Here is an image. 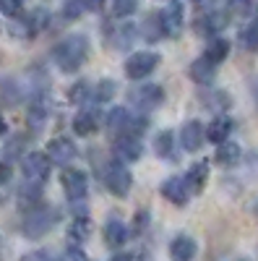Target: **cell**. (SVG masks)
Returning a JSON list of instances; mask_svg holds the SVG:
<instances>
[{
  "label": "cell",
  "instance_id": "cell-1",
  "mask_svg": "<svg viewBox=\"0 0 258 261\" xmlns=\"http://www.w3.org/2000/svg\"><path fill=\"white\" fill-rule=\"evenodd\" d=\"M89 58V39L83 34H68L52 47V60L63 73H76Z\"/></svg>",
  "mask_w": 258,
  "mask_h": 261
},
{
  "label": "cell",
  "instance_id": "cell-2",
  "mask_svg": "<svg viewBox=\"0 0 258 261\" xmlns=\"http://www.w3.org/2000/svg\"><path fill=\"white\" fill-rule=\"evenodd\" d=\"M55 222H58V214H55L50 206L37 204V206L26 209L24 222H21V235L29 238V241H37V238L47 235V232L55 227Z\"/></svg>",
  "mask_w": 258,
  "mask_h": 261
},
{
  "label": "cell",
  "instance_id": "cell-3",
  "mask_svg": "<svg viewBox=\"0 0 258 261\" xmlns=\"http://www.w3.org/2000/svg\"><path fill=\"white\" fill-rule=\"evenodd\" d=\"M102 180L107 186V191H110L112 196H118V199H125L128 193H131L133 188V175L131 170H128V165L123 160H110L104 167H102Z\"/></svg>",
  "mask_w": 258,
  "mask_h": 261
},
{
  "label": "cell",
  "instance_id": "cell-4",
  "mask_svg": "<svg viewBox=\"0 0 258 261\" xmlns=\"http://www.w3.org/2000/svg\"><path fill=\"white\" fill-rule=\"evenodd\" d=\"M159 55L154 50H141V53H133L131 58L125 60V76L133 79V81H141L146 76H152L159 65Z\"/></svg>",
  "mask_w": 258,
  "mask_h": 261
},
{
  "label": "cell",
  "instance_id": "cell-5",
  "mask_svg": "<svg viewBox=\"0 0 258 261\" xmlns=\"http://www.w3.org/2000/svg\"><path fill=\"white\" fill-rule=\"evenodd\" d=\"M60 186L66 191V199L71 204H78L86 199V193H89V178H86L83 170H76V167H66L60 175Z\"/></svg>",
  "mask_w": 258,
  "mask_h": 261
},
{
  "label": "cell",
  "instance_id": "cell-6",
  "mask_svg": "<svg viewBox=\"0 0 258 261\" xmlns=\"http://www.w3.org/2000/svg\"><path fill=\"white\" fill-rule=\"evenodd\" d=\"M159 16V27H162V34L164 37H180L183 34V27H185V11H183V3L180 0H169V3L157 13Z\"/></svg>",
  "mask_w": 258,
  "mask_h": 261
},
{
  "label": "cell",
  "instance_id": "cell-7",
  "mask_svg": "<svg viewBox=\"0 0 258 261\" xmlns=\"http://www.w3.org/2000/svg\"><path fill=\"white\" fill-rule=\"evenodd\" d=\"M128 99H131V105L138 107L141 113L157 110V107L164 102V89L159 84H141V86H136V89H131Z\"/></svg>",
  "mask_w": 258,
  "mask_h": 261
},
{
  "label": "cell",
  "instance_id": "cell-8",
  "mask_svg": "<svg viewBox=\"0 0 258 261\" xmlns=\"http://www.w3.org/2000/svg\"><path fill=\"white\" fill-rule=\"evenodd\" d=\"M21 167H24V180H26V183H37V186H42V183L50 178L52 162H50L47 154H42V151H32V154L24 157Z\"/></svg>",
  "mask_w": 258,
  "mask_h": 261
},
{
  "label": "cell",
  "instance_id": "cell-9",
  "mask_svg": "<svg viewBox=\"0 0 258 261\" xmlns=\"http://www.w3.org/2000/svg\"><path fill=\"white\" fill-rule=\"evenodd\" d=\"M76 154H78L76 144H73L71 139H66V136H55V139H50V144H47V157H50V162H55V165H60V167H68V165L76 160Z\"/></svg>",
  "mask_w": 258,
  "mask_h": 261
},
{
  "label": "cell",
  "instance_id": "cell-10",
  "mask_svg": "<svg viewBox=\"0 0 258 261\" xmlns=\"http://www.w3.org/2000/svg\"><path fill=\"white\" fill-rule=\"evenodd\" d=\"M112 151L115 157L123 160L125 165L136 162L141 154H144V144H141V136H133V134H120L112 144Z\"/></svg>",
  "mask_w": 258,
  "mask_h": 261
},
{
  "label": "cell",
  "instance_id": "cell-11",
  "mask_svg": "<svg viewBox=\"0 0 258 261\" xmlns=\"http://www.w3.org/2000/svg\"><path fill=\"white\" fill-rule=\"evenodd\" d=\"M162 196L169 201V204H175V206H185L188 199H190V191L185 186V178H178V175H172L162 183Z\"/></svg>",
  "mask_w": 258,
  "mask_h": 261
},
{
  "label": "cell",
  "instance_id": "cell-12",
  "mask_svg": "<svg viewBox=\"0 0 258 261\" xmlns=\"http://www.w3.org/2000/svg\"><path fill=\"white\" fill-rule=\"evenodd\" d=\"M204 139H206V128L201 125V120H188L180 128V144L185 151H198Z\"/></svg>",
  "mask_w": 258,
  "mask_h": 261
},
{
  "label": "cell",
  "instance_id": "cell-13",
  "mask_svg": "<svg viewBox=\"0 0 258 261\" xmlns=\"http://www.w3.org/2000/svg\"><path fill=\"white\" fill-rule=\"evenodd\" d=\"M196 253H198V243L193 241L190 235L172 238V243H169V258L172 261H193Z\"/></svg>",
  "mask_w": 258,
  "mask_h": 261
},
{
  "label": "cell",
  "instance_id": "cell-14",
  "mask_svg": "<svg viewBox=\"0 0 258 261\" xmlns=\"http://www.w3.org/2000/svg\"><path fill=\"white\" fill-rule=\"evenodd\" d=\"M188 73H190V79L196 81L198 86H206V84L214 81V76H217V63H211L209 58L201 55L198 60H193V63H190Z\"/></svg>",
  "mask_w": 258,
  "mask_h": 261
},
{
  "label": "cell",
  "instance_id": "cell-15",
  "mask_svg": "<svg viewBox=\"0 0 258 261\" xmlns=\"http://www.w3.org/2000/svg\"><path fill=\"white\" fill-rule=\"evenodd\" d=\"M128 238H131V227H128L125 222L120 220H110L104 225V241L107 246H112V248H120L128 243Z\"/></svg>",
  "mask_w": 258,
  "mask_h": 261
},
{
  "label": "cell",
  "instance_id": "cell-16",
  "mask_svg": "<svg viewBox=\"0 0 258 261\" xmlns=\"http://www.w3.org/2000/svg\"><path fill=\"white\" fill-rule=\"evenodd\" d=\"M224 27H227V16L219 13V11H211V13H206V16H201L196 21V32L206 34V37H214L217 32H222Z\"/></svg>",
  "mask_w": 258,
  "mask_h": 261
},
{
  "label": "cell",
  "instance_id": "cell-17",
  "mask_svg": "<svg viewBox=\"0 0 258 261\" xmlns=\"http://www.w3.org/2000/svg\"><path fill=\"white\" fill-rule=\"evenodd\" d=\"M97 128H99V120H97V113L94 110H78L76 118H73V130H76V136H92L97 134Z\"/></svg>",
  "mask_w": 258,
  "mask_h": 261
},
{
  "label": "cell",
  "instance_id": "cell-18",
  "mask_svg": "<svg viewBox=\"0 0 258 261\" xmlns=\"http://www.w3.org/2000/svg\"><path fill=\"white\" fill-rule=\"evenodd\" d=\"M230 134H232V120H230L227 115L214 118V120L209 123V128H206V139H209L211 144H222V141H227Z\"/></svg>",
  "mask_w": 258,
  "mask_h": 261
},
{
  "label": "cell",
  "instance_id": "cell-19",
  "mask_svg": "<svg viewBox=\"0 0 258 261\" xmlns=\"http://www.w3.org/2000/svg\"><path fill=\"white\" fill-rule=\"evenodd\" d=\"M206 180H209V162H196L185 175V186H188L190 193H201Z\"/></svg>",
  "mask_w": 258,
  "mask_h": 261
},
{
  "label": "cell",
  "instance_id": "cell-20",
  "mask_svg": "<svg viewBox=\"0 0 258 261\" xmlns=\"http://www.w3.org/2000/svg\"><path fill=\"white\" fill-rule=\"evenodd\" d=\"M154 149L157 154L167 162H178V151H175V136H172V130H162V134H157L154 139Z\"/></svg>",
  "mask_w": 258,
  "mask_h": 261
},
{
  "label": "cell",
  "instance_id": "cell-21",
  "mask_svg": "<svg viewBox=\"0 0 258 261\" xmlns=\"http://www.w3.org/2000/svg\"><path fill=\"white\" fill-rule=\"evenodd\" d=\"M89 235H92V222H89V217H86V214H76L73 222L68 225V238H71L73 243H83Z\"/></svg>",
  "mask_w": 258,
  "mask_h": 261
},
{
  "label": "cell",
  "instance_id": "cell-22",
  "mask_svg": "<svg viewBox=\"0 0 258 261\" xmlns=\"http://www.w3.org/2000/svg\"><path fill=\"white\" fill-rule=\"evenodd\" d=\"M128 120H131V113H128L125 107H112L104 118V125H107V130H112V134L120 136L125 130V125H128Z\"/></svg>",
  "mask_w": 258,
  "mask_h": 261
},
{
  "label": "cell",
  "instance_id": "cell-23",
  "mask_svg": "<svg viewBox=\"0 0 258 261\" xmlns=\"http://www.w3.org/2000/svg\"><path fill=\"white\" fill-rule=\"evenodd\" d=\"M230 55V42L227 39H219V37H214L209 45H206V50H204V58H209L211 63H222L224 58Z\"/></svg>",
  "mask_w": 258,
  "mask_h": 261
},
{
  "label": "cell",
  "instance_id": "cell-24",
  "mask_svg": "<svg viewBox=\"0 0 258 261\" xmlns=\"http://www.w3.org/2000/svg\"><path fill=\"white\" fill-rule=\"evenodd\" d=\"M18 204H21V209H32V206H37V204H42V186H37V183H26L24 188H21V193H18Z\"/></svg>",
  "mask_w": 258,
  "mask_h": 261
},
{
  "label": "cell",
  "instance_id": "cell-25",
  "mask_svg": "<svg viewBox=\"0 0 258 261\" xmlns=\"http://www.w3.org/2000/svg\"><path fill=\"white\" fill-rule=\"evenodd\" d=\"M238 160H240V146H238V144H227V141H222L219 149H217V162L224 165V167H230V165H235Z\"/></svg>",
  "mask_w": 258,
  "mask_h": 261
},
{
  "label": "cell",
  "instance_id": "cell-26",
  "mask_svg": "<svg viewBox=\"0 0 258 261\" xmlns=\"http://www.w3.org/2000/svg\"><path fill=\"white\" fill-rule=\"evenodd\" d=\"M115 81H110V79H104V81H99L97 86H92V99L94 102H110L112 97H115Z\"/></svg>",
  "mask_w": 258,
  "mask_h": 261
},
{
  "label": "cell",
  "instance_id": "cell-27",
  "mask_svg": "<svg viewBox=\"0 0 258 261\" xmlns=\"http://www.w3.org/2000/svg\"><path fill=\"white\" fill-rule=\"evenodd\" d=\"M240 42H243V47H245V50H250V53H255V50H258V16H255V18L250 21V24L243 29Z\"/></svg>",
  "mask_w": 258,
  "mask_h": 261
},
{
  "label": "cell",
  "instance_id": "cell-28",
  "mask_svg": "<svg viewBox=\"0 0 258 261\" xmlns=\"http://www.w3.org/2000/svg\"><path fill=\"white\" fill-rule=\"evenodd\" d=\"M45 123H47V107L37 99V102L29 107V125H32L34 130H42V128H45Z\"/></svg>",
  "mask_w": 258,
  "mask_h": 261
},
{
  "label": "cell",
  "instance_id": "cell-29",
  "mask_svg": "<svg viewBox=\"0 0 258 261\" xmlns=\"http://www.w3.org/2000/svg\"><path fill=\"white\" fill-rule=\"evenodd\" d=\"M138 8V0H112V11L118 18H128V16H133Z\"/></svg>",
  "mask_w": 258,
  "mask_h": 261
},
{
  "label": "cell",
  "instance_id": "cell-30",
  "mask_svg": "<svg viewBox=\"0 0 258 261\" xmlns=\"http://www.w3.org/2000/svg\"><path fill=\"white\" fill-rule=\"evenodd\" d=\"M144 37L146 39H159V37H164L162 34V27H159V16L157 13H152V16H149L146 21H144Z\"/></svg>",
  "mask_w": 258,
  "mask_h": 261
},
{
  "label": "cell",
  "instance_id": "cell-31",
  "mask_svg": "<svg viewBox=\"0 0 258 261\" xmlns=\"http://www.w3.org/2000/svg\"><path fill=\"white\" fill-rule=\"evenodd\" d=\"M68 97H71V102H86V97H92V84H86V81H78L73 89L68 92Z\"/></svg>",
  "mask_w": 258,
  "mask_h": 261
},
{
  "label": "cell",
  "instance_id": "cell-32",
  "mask_svg": "<svg viewBox=\"0 0 258 261\" xmlns=\"http://www.w3.org/2000/svg\"><path fill=\"white\" fill-rule=\"evenodd\" d=\"M83 11H86L83 0H68V3L63 6V16H66V18H78Z\"/></svg>",
  "mask_w": 258,
  "mask_h": 261
},
{
  "label": "cell",
  "instance_id": "cell-33",
  "mask_svg": "<svg viewBox=\"0 0 258 261\" xmlns=\"http://www.w3.org/2000/svg\"><path fill=\"white\" fill-rule=\"evenodd\" d=\"M21 8H24V3L21 0H0V13L3 16H18L21 13Z\"/></svg>",
  "mask_w": 258,
  "mask_h": 261
},
{
  "label": "cell",
  "instance_id": "cell-34",
  "mask_svg": "<svg viewBox=\"0 0 258 261\" xmlns=\"http://www.w3.org/2000/svg\"><path fill=\"white\" fill-rule=\"evenodd\" d=\"M60 261H89V256H86V253H83L78 246H71V248H66V251H63Z\"/></svg>",
  "mask_w": 258,
  "mask_h": 261
},
{
  "label": "cell",
  "instance_id": "cell-35",
  "mask_svg": "<svg viewBox=\"0 0 258 261\" xmlns=\"http://www.w3.org/2000/svg\"><path fill=\"white\" fill-rule=\"evenodd\" d=\"M18 261H52V256L47 251H32V253H26L24 258H18Z\"/></svg>",
  "mask_w": 258,
  "mask_h": 261
},
{
  "label": "cell",
  "instance_id": "cell-36",
  "mask_svg": "<svg viewBox=\"0 0 258 261\" xmlns=\"http://www.w3.org/2000/svg\"><path fill=\"white\" fill-rule=\"evenodd\" d=\"M146 222H149V212H138L136 214V235L146 227Z\"/></svg>",
  "mask_w": 258,
  "mask_h": 261
},
{
  "label": "cell",
  "instance_id": "cell-37",
  "mask_svg": "<svg viewBox=\"0 0 258 261\" xmlns=\"http://www.w3.org/2000/svg\"><path fill=\"white\" fill-rule=\"evenodd\" d=\"M107 3V0H83V6L89 11H102V6Z\"/></svg>",
  "mask_w": 258,
  "mask_h": 261
},
{
  "label": "cell",
  "instance_id": "cell-38",
  "mask_svg": "<svg viewBox=\"0 0 258 261\" xmlns=\"http://www.w3.org/2000/svg\"><path fill=\"white\" fill-rule=\"evenodd\" d=\"M11 178V167L8 165H3V162H0V183H6Z\"/></svg>",
  "mask_w": 258,
  "mask_h": 261
},
{
  "label": "cell",
  "instance_id": "cell-39",
  "mask_svg": "<svg viewBox=\"0 0 258 261\" xmlns=\"http://www.w3.org/2000/svg\"><path fill=\"white\" fill-rule=\"evenodd\" d=\"M110 261H136V256L133 253H115Z\"/></svg>",
  "mask_w": 258,
  "mask_h": 261
},
{
  "label": "cell",
  "instance_id": "cell-40",
  "mask_svg": "<svg viewBox=\"0 0 258 261\" xmlns=\"http://www.w3.org/2000/svg\"><path fill=\"white\" fill-rule=\"evenodd\" d=\"M227 3H230L232 8H248V6H250V0H227Z\"/></svg>",
  "mask_w": 258,
  "mask_h": 261
},
{
  "label": "cell",
  "instance_id": "cell-41",
  "mask_svg": "<svg viewBox=\"0 0 258 261\" xmlns=\"http://www.w3.org/2000/svg\"><path fill=\"white\" fill-rule=\"evenodd\" d=\"M6 130H8V125H6V120H3V113H0V136H6Z\"/></svg>",
  "mask_w": 258,
  "mask_h": 261
},
{
  "label": "cell",
  "instance_id": "cell-42",
  "mask_svg": "<svg viewBox=\"0 0 258 261\" xmlns=\"http://www.w3.org/2000/svg\"><path fill=\"white\" fill-rule=\"evenodd\" d=\"M193 3H206V0H193Z\"/></svg>",
  "mask_w": 258,
  "mask_h": 261
}]
</instances>
